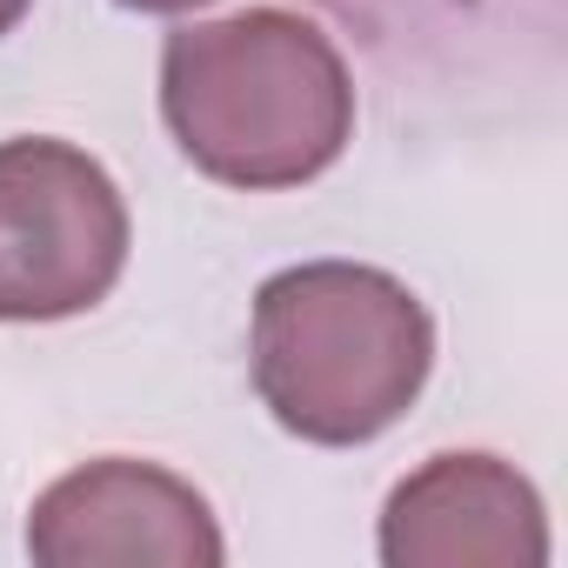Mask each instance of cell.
Returning <instances> with one entry per match:
<instances>
[{"instance_id":"7","label":"cell","mask_w":568,"mask_h":568,"mask_svg":"<svg viewBox=\"0 0 568 568\" xmlns=\"http://www.w3.org/2000/svg\"><path fill=\"white\" fill-rule=\"evenodd\" d=\"M34 8V0H0V34H14L21 28V14Z\"/></svg>"},{"instance_id":"4","label":"cell","mask_w":568,"mask_h":568,"mask_svg":"<svg viewBox=\"0 0 568 568\" xmlns=\"http://www.w3.org/2000/svg\"><path fill=\"white\" fill-rule=\"evenodd\" d=\"M28 555L41 568H214L227 541L194 481L134 455H101L34 501Z\"/></svg>"},{"instance_id":"2","label":"cell","mask_w":568,"mask_h":568,"mask_svg":"<svg viewBox=\"0 0 568 568\" xmlns=\"http://www.w3.org/2000/svg\"><path fill=\"white\" fill-rule=\"evenodd\" d=\"M247 368L261 408L288 435L315 448H362L428 388L435 322L388 267L302 261L261 281Z\"/></svg>"},{"instance_id":"6","label":"cell","mask_w":568,"mask_h":568,"mask_svg":"<svg viewBox=\"0 0 568 568\" xmlns=\"http://www.w3.org/2000/svg\"><path fill=\"white\" fill-rule=\"evenodd\" d=\"M114 8H128V14H194L207 0H114Z\"/></svg>"},{"instance_id":"1","label":"cell","mask_w":568,"mask_h":568,"mask_svg":"<svg viewBox=\"0 0 568 568\" xmlns=\"http://www.w3.org/2000/svg\"><path fill=\"white\" fill-rule=\"evenodd\" d=\"M161 121L221 187H302L355 141V81L322 21L241 8L174 28L161 48Z\"/></svg>"},{"instance_id":"3","label":"cell","mask_w":568,"mask_h":568,"mask_svg":"<svg viewBox=\"0 0 568 568\" xmlns=\"http://www.w3.org/2000/svg\"><path fill=\"white\" fill-rule=\"evenodd\" d=\"M114 174L54 134L0 141V322H68L114 295L128 267Z\"/></svg>"},{"instance_id":"5","label":"cell","mask_w":568,"mask_h":568,"mask_svg":"<svg viewBox=\"0 0 568 568\" xmlns=\"http://www.w3.org/2000/svg\"><path fill=\"white\" fill-rule=\"evenodd\" d=\"M375 548L388 568H541L548 508L515 462L462 448L388 488Z\"/></svg>"}]
</instances>
